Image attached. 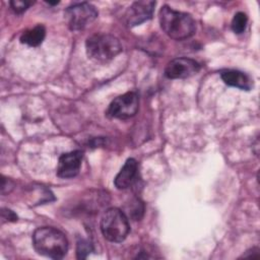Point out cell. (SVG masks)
I'll return each instance as SVG.
<instances>
[{
    "mask_svg": "<svg viewBox=\"0 0 260 260\" xmlns=\"http://www.w3.org/2000/svg\"><path fill=\"white\" fill-rule=\"evenodd\" d=\"M158 20L164 32L173 40L189 39L196 31V22L191 14L175 10L168 5L160 8Z\"/></svg>",
    "mask_w": 260,
    "mask_h": 260,
    "instance_id": "obj_1",
    "label": "cell"
},
{
    "mask_svg": "<svg viewBox=\"0 0 260 260\" xmlns=\"http://www.w3.org/2000/svg\"><path fill=\"white\" fill-rule=\"evenodd\" d=\"M32 246L38 254L62 259L68 251V241L65 235L56 228H38L32 234Z\"/></svg>",
    "mask_w": 260,
    "mask_h": 260,
    "instance_id": "obj_2",
    "label": "cell"
},
{
    "mask_svg": "<svg viewBox=\"0 0 260 260\" xmlns=\"http://www.w3.org/2000/svg\"><path fill=\"white\" fill-rule=\"evenodd\" d=\"M85 49L90 59L105 63L114 59L122 51V45L113 35L96 32L86 39Z\"/></svg>",
    "mask_w": 260,
    "mask_h": 260,
    "instance_id": "obj_3",
    "label": "cell"
},
{
    "mask_svg": "<svg viewBox=\"0 0 260 260\" xmlns=\"http://www.w3.org/2000/svg\"><path fill=\"white\" fill-rule=\"evenodd\" d=\"M100 226L104 238L113 243L123 242L130 231L127 215L116 207L109 208L104 212Z\"/></svg>",
    "mask_w": 260,
    "mask_h": 260,
    "instance_id": "obj_4",
    "label": "cell"
},
{
    "mask_svg": "<svg viewBox=\"0 0 260 260\" xmlns=\"http://www.w3.org/2000/svg\"><path fill=\"white\" fill-rule=\"evenodd\" d=\"M96 8L87 2L74 3L68 6L64 11V18L71 30H80L85 28L98 17Z\"/></svg>",
    "mask_w": 260,
    "mask_h": 260,
    "instance_id": "obj_5",
    "label": "cell"
},
{
    "mask_svg": "<svg viewBox=\"0 0 260 260\" xmlns=\"http://www.w3.org/2000/svg\"><path fill=\"white\" fill-rule=\"evenodd\" d=\"M139 108V96L135 91H128L117 96L110 104L107 115L116 119H129L137 113Z\"/></svg>",
    "mask_w": 260,
    "mask_h": 260,
    "instance_id": "obj_6",
    "label": "cell"
},
{
    "mask_svg": "<svg viewBox=\"0 0 260 260\" xmlns=\"http://www.w3.org/2000/svg\"><path fill=\"white\" fill-rule=\"evenodd\" d=\"M200 70V64L187 57L175 58L165 68V76L169 79H183L193 76Z\"/></svg>",
    "mask_w": 260,
    "mask_h": 260,
    "instance_id": "obj_7",
    "label": "cell"
},
{
    "mask_svg": "<svg viewBox=\"0 0 260 260\" xmlns=\"http://www.w3.org/2000/svg\"><path fill=\"white\" fill-rule=\"evenodd\" d=\"M155 2L154 1H135L124 14L125 23L132 27L143 23L144 21L150 19L153 14Z\"/></svg>",
    "mask_w": 260,
    "mask_h": 260,
    "instance_id": "obj_8",
    "label": "cell"
},
{
    "mask_svg": "<svg viewBox=\"0 0 260 260\" xmlns=\"http://www.w3.org/2000/svg\"><path fill=\"white\" fill-rule=\"evenodd\" d=\"M83 153L81 150H73L63 153L58 160L57 176L62 179L74 178L78 175Z\"/></svg>",
    "mask_w": 260,
    "mask_h": 260,
    "instance_id": "obj_9",
    "label": "cell"
},
{
    "mask_svg": "<svg viewBox=\"0 0 260 260\" xmlns=\"http://www.w3.org/2000/svg\"><path fill=\"white\" fill-rule=\"evenodd\" d=\"M138 172V164L136 159L134 158H128L120 172L117 174L114 180V185L119 190H124L129 188L133 182L135 181V178L137 176Z\"/></svg>",
    "mask_w": 260,
    "mask_h": 260,
    "instance_id": "obj_10",
    "label": "cell"
},
{
    "mask_svg": "<svg viewBox=\"0 0 260 260\" xmlns=\"http://www.w3.org/2000/svg\"><path fill=\"white\" fill-rule=\"evenodd\" d=\"M220 77L229 86L237 87L242 90H250L253 81L246 73L239 70H224L220 73Z\"/></svg>",
    "mask_w": 260,
    "mask_h": 260,
    "instance_id": "obj_11",
    "label": "cell"
},
{
    "mask_svg": "<svg viewBox=\"0 0 260 260\" xmlns=\"http://www.w3.org/2000/svg\"><path fill=\"white\" fill-rule=\"evenodd\" d=\"M46 36V29L42 24H38L32 28H29L22 32L20 36V43L25 44L29 47L40 46Z\"/></svg>",
    "mask_w": 260,
    "mask_h": 260,
    "instance_id": "obj_12",
    "label": "cell"
},
{
    "mask_svg": "<svg viewBox=\"0 0 260 260\" xmlns=\"http://www.w3.org/2000/svg\"><path fill=\"white\" fill-rule=\"evenodd\" d=\"M247 22H248V17L244 12H237L234 15V18L232 20V29L235 34H242L244 32V30L246 29L247 26Z\"/></svg>",
    "mask_w": 260,
    "mask_h": 260,
    "instance_id": "obj_13",
    "label": "cell"
},
{
    "mask_svg": "<svg viewBox=\"0 0 260 260\" xmlns=\"http://www.w3.org/2000/svg\"><path fill=\"white\" fill-rule=\"evenodd\" d=\"M93 250L92 244L84 239H81L77 242V248H76V254L77 258L83 259L86 258V256Z\"/></svg>",
    "mask_w": 260,
    "mask_h": 260,
    "instance_id": "obj_14",
    "label": "cell"
},
{
    "mask_svg": "<svg viewBox=\"0 0 260 260\" xmlns=\"http://www.w3.org/2000/svg\"><path fill=\"white\" fill-rule=\"evenodd\" d=\"M32 3L34 2L26 1V0H12L9 2L11 9L17 14L24 12Z\"/></svg>",
    "mask_w": 260,
    "mask_h": 260,
    "instance_id": "obj_15",
    "label": "cell"
},
{
    "mask_svg": "<svg viewBox=\"0 0 260 260\" xmlns=\"http://www.w3.org/2000/svg\"><path fill=\"white\" fill-rule=\"evenodd\" d=\"M133 203H134V206L130 208V215L135 220H138L142 216V214H143V210H144L143 204L138 199H136Z\"/></svg>",
    "mask_w": 260,
    "mask_h": 260,
    "instance_id": "obj_16",
    "label": "cell"
},
{
    "mask_svg": "<svg viewBox=\"0 0 260 260\" xmlns=\"http://www.w3.org/2000/svg\"><path fill=\"white\" fill-rule=\"evenodd\" d=\"M1 219H2V222L16 221L17 215L12 210H10L8 208H2L1 209Z\"/></svg>",
    "mask_w": 260,
    "mask_h": 260,
    "instance_id": "obj_17",
    "label": "cell"
},
{
    "mask_svg": "<svg viewBox=\"0 0 260 260\" xmlns=\"http://www.w3.org/2000/svg\"><path fill=\"white\" fill-rule=\"evenodd\" d=\"M13 188V183L11 180L2 177V185H1V193L4 195L6 193H9L11 189Z\"/></svg>",
    "mask_w": 260,
    "mask_h": 260,
    "instance_id": "obj_18",
    "label": "cell"
},
{
    "mask_svg": "<svg viewBox=\"0 0 260 260\" xmlns=\"http://www.w3.org/2000/svg\"><path fill=\"white\" fill-rule=\"evenodd\" d=\"M258 256H259V249L252 248L249 251H247L245 254H243L242 257H258Z\"/></svg>",
    "mask_w": 260,
    "mask_h": 260,
    "instance_id": "obj_19",
    "label": "cell"
}]
</instances>
